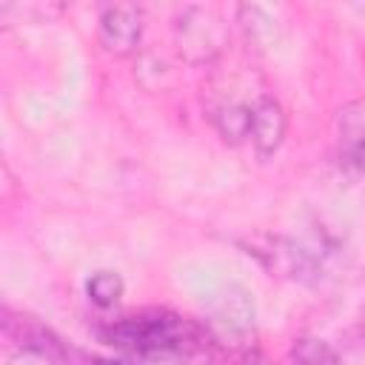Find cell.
<instances>
[{"instance_id": "cell-5", "label": "cell", "mask_w": 365, "mask_h": 365, "mask_svg": "<svg viewBox=\"0 0 365 365\" xmlns=\"http://www.w3.org/2000/svg\"><path fill=\"white\" fill-rule=\"evenodd\" d=\"M285 128H288V120L282 106L271 94H259L251 108V125H248V140L257 148V154L271 157L282 145Z\"/></svg>"}, {"instance_id": "cell-10", "label": "cell", "mask_w": 365, "mask_h": 365, "mask_svg": "<svg viewBox=\"0 0 365 365\" xmlns=\"http://www.w3.org/2000/svg\"><path fill=\"white\" fill-rule=\"evenodd\" d=\"M345 165H351L354 171H365V134L345 148Z\"/></svg>"}, {"instance_id": "cell-8", "label": "cell", "mask_w": 365, "mask_h": 365, "mask_svg": "<svg viewBox=\"0 0 365 365\" xmlns=\"http://www.w3.org/2000/svg\"><path fill=\"white\" fill-rule=\"evenodd\" d=\"M86 288H88L91 302L100 305V308H111V305L123 297V279H120V274H114V271H97V274L88 279Z\"/></svg>"}, {"instance_id": "cell-2", "label": "cell", "mask_w": 365, "mask_h": 365, "mask_svg": "<svg viewBox=\"0 0 365 365\" xmlns=\"http://www.w3.org/2000/svg\"><path fill=\"white\" fill-rule=\"evenodd\" d=\"M228 46V26L225 20L205 6L185 9L174 23V48L191 66L214 63Z\"/></svg>"}, {"instance_id": "cell-3", "label": "cell", "mask_w": 365, "mask_h": 365, "mask_svg": "<svg viewBox=\"0 0 365 365\" xmlns=\"http://www.w3.org/2000/svg\"><path fill=\"white\" fill-rule=\"evenodd\" d=\"M205 328L217 345H248L245 339L254 334L251 297L237 285H225L211 294L205 302Z\"/></svg>"}, {"instance_id": "cell-4", "label": "cell", "mask_w": 365, "mask_h": 365, "mask_svg": "<svg viewBox=\"0 0 365 365\" xmlns=\"http://www.w3.org/2000/svg\"><path fill=\"white\" fill-rule=\"evenodd\" d=\"M100 46L111 57H128L143 37V9L137 0H100L97 14Z\"/></svg>"}, {"instance_id": "cell-1", "label": "cell", "mask_w": 365, "mask_h": 365, "mask_svg": "<svg viewBox=\"0 0 365 365\" xmlns=\"http://www.w3.org/2000/svg\"><path fill=\"white\" fill-rule=\"evenodd\" d=\"M100 336L137 359H185L217 345L205 325L171 311H143L114 319L100 331Z\"/></svg>"}, {"instance_id": "cell-7", "label": "cell", "mask_w": 365, "mask_h": 365, "mask_svg": "<svg viewBox=\"0 0 365 365\" xmlns=\"http://www.w3.org/2000/svg\"><path fill=\"white\" fill-rule=\"evenodd\" d=\"M63 0H3V23H46L57 17Z\"/></svg>"}, {"instance_id": "cell-9", "label": "cell", "mask_w": 365, "mask_h": 365, "mask_svg": "<svg viewBox=\"0 0 365 365\" xmlns=\"http://www.w3.org/2000/svg\"><path fill=\"white\" fill-rule=\"evenodd\" d=\"M291 359H297V362H334V359H339V354L334 348H328V342H322V339H297L291 348Z\"/></svg>"}, {"instance_id": "cell-6", "label": "cell", "mask_w": 365, "mask_h": 365, "mask_svg": "<svg viewBox=\"0 0 365 365\" xmlns=\"http://www.w3.org/2000/svg\"><path fill=\"white\" fill-rule=\"evenodd\" d=\"M3 328H6V336H11L20 345V356H29V359H68L71 356V351H66L48 328L26 317L3 319Z\"/></svg>"}]
</instances>
